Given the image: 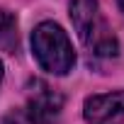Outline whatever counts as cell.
Returning <instances> with one entry per match:
<instances>
[{"label": "cell", "instance_id": "obj_1", "mask_svg": "<svg viewBox=\"0 0 124 124\" xmlns=\"http://www.w3.org/2000/svg\"><path fill=\"white\" fill-rule=\"evenodd\" d=\"M32 51L39 66L54 76H66L76 66V54L68 34L56 22H41L32 32Z\"/></svg>", "mask_w": 124, "mask_h": 124}, {"label": "cell", "instance_id": "obj_2", "mask_svg": "<svg viewBox=\"0 0 124 124\" xmlns=\"http://www.w3.org/2000/svg\"><path fill=\"white\" fill-rule=\"evenodd\" d=\"M71 22L80 37V41L93 49L97 56H117L119 44L107 29L97 0H71Z\"/></svg>", "mask_w": 124, "mask_h": 124}, {"label": "cell", "instance_id": "obj_3", "mask_svg": "<svg viewBox=\"0 0 124 124\" xmlns=\"http://www.w3.org/2000/svg\"><path fill=\"white\" fill-rule=\"evenodd\" d=\"M61 109H63L61 93L51 90L41 80H34L32 93H29V102H27V109H24L29 124H58Z\"/></svg>", "mask_w": 124, "mask_h": 124}, {"label": "cell", "instance_id": "obj_4", "mask_svg": "<svg viewBox=\"0 0 124 124\" xmlns=\"http://www.w3.org/2000/svg\"><path fill=\"white\" fill-rule=\"evenodd\" d=\"M83 114L88 124H124V90L88 97Z\"/></svg>", "mask_w": 124, "mask_h": 124}, {"label": "cell", "instance_id": "obj_5", "mask_svg": "<svg viewBox=\"0 0 124 124\" xmlns=\"http://www.w3.org/2000/svg\"><path fill=\"white\" fill-rule=\"evenodd\" d=\"M0 49L3 51L17 49V20L8 10H0Z\"/></svg>", "mask_w": 124, "mask_h": 124}, {"label": "cell", "instance_id": "obj_6", "mask_svg": "<svg viewBox=\"0 0 124 124\" xmlns=\"http://www.w3.org/2000/svg\"><path fill=\"white\" fill-rule=\"evenodd\" d=\"M3 124H29V119H27L24 109H20V112H12V114H8V117L3 119Z\"/></svg>", "mask_w": 124, "mask_h": 124}, {"label": "cell", "instance_id": "obj_7", "mask_svg": "<svg viewBox=\"0 0 124 124\" xmlns=\"http://www.w3.org/2000/svg\"><path fill=\"white\" fill-rule=\"evenodd\" d=\"M0 83H3V63H0Z\"/></svg>", "mask_w": 124, "mask_h": 124}, {"label": "cell", "instance_id": "obj_8", "mask_svg": "<svg viewBox=\"0 0 124 124\" xmlns=\"http://www.w3.org/2000/svg\"><path fill=\"white\" fill-rule=\"evenodd\" d=\"M117 3H119V8H122V10H124V0H117Z\"/></svg>", "mask_w": 124, "mask_h": 124}]
</instances>
